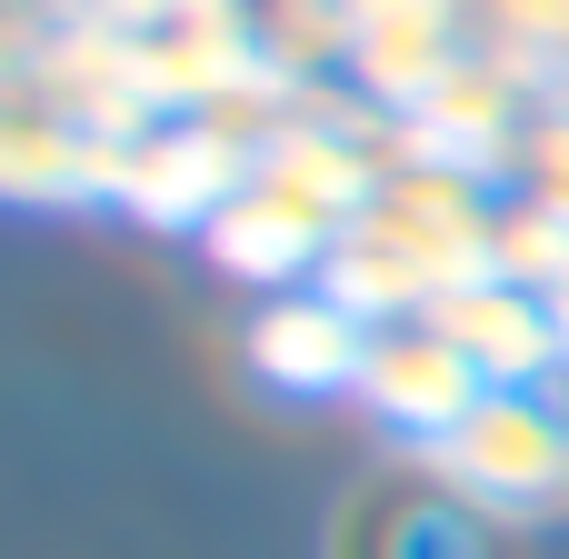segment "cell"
Masks as SVG:
<instances>
[{
	"label": "cell",
	"instance_id": "1",
	"mask_svg": "<svg viewBox=\"0 0 569 559\" xmlns=\"http://www.w3.org/2000/svg\"><path fill=\"white\" fill-rule=\"evenodd\" d=\"M330 559H510V540L460 500V490H440V480H370V490H350V510H340V550Z\"/></svg>",
	"mask_w": 569,
	"mask_h": 559
}]
</instances>
